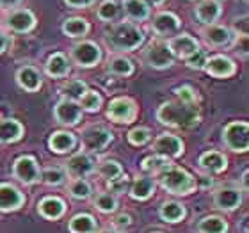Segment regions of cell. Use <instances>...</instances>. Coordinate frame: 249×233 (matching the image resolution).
Returning a JSON list of instances; mask_svg holds the SVG:
<instances>
[{"instance_id":"1","label":"cell","mask_w":249,"mask_h":233,"mask_svg":"<svg viewBox=\"0 0 249 233\" xmlns=\"http://www.w3.org/2000/svg\"><path fill=\"white\" fill-rule=\"evenodd\" d=\"M105 45L110 48L112 52L118 54H126L134 52L139 47H142L144 43V32L137 23L132 21H116L110 23L109 29L105 31Z\"/></svg>"},{"instance_id":"2","label":"cell","mask_w":249,"mask_h":233,"mask_svg":"<svg viewBox=\"0 0 249 233\" xmlns=\"http://www.w3.org/2000/svg\"><path fill=\"white\" fill-rule=\"evenodd\" d=\"M199 109L196 104H182L178 100L166 102L157 109V121L171 128L189 130L199 125Z\"/></svg>"},{"instance_id":"3","label":"cell","mask_w":249,"mask_h":233,"mask_svg":"<svg viewBox=\"0 0 249 233\" xmlns=\"http://www.w3.org/2000/svg\"><path fill=\"white\" fill-rule=\"evenodd\" d=\"M162 189H166L169 194L175 196H189L196 189V180L189 171L182 167H169L159 175Z\"/></svg>"},{"instance_id":"4","label":"cell","mask_w":249,"mask_h":233,"mask_svg":"<svg viewBox=\"0 0 249 233\" xmlns=\"http://www.w3.org/2000/svg\"><path fill=\"white\" fill-rule=\"evenodd\" d=\"M223 143L230 151L246 153L249 150V125L246 121H231L223 130Z\"/></svg>"},{"instance_id":"5","label":"cell","mask_w":249,"mask_h":233,"mask_svg":"<svg viewBox=\"0 0 249 233\" xmlns=\"http://www.w3.org/2000/svg\"><path fill=\"white\" fill-rule=\"evenodd\" d=\"M142 61L153 70H167L175 64V55L171 54L167 43L164 39L151 41L142 52Z\"/></svg>"},{"instance_id":"6","label":"cell","mask_w":249,"mask_h":233,"mask_svg":"<svg viewBox=\"0 0 249 233\" xmlns=\"http://www.w3.org/2000/svg\"><path fill=\"white\" fill-rule=\"evenodd\" d=\"M5 29L15 34H29L36 29V15L27 7H16V9L7 11L5 18L2 20Z\"/></svg>"},{"instance_id":"7","label":"cell","mask_w":249,"mask_h":233,"mask_svg":"<svg viewBox=\"0 0 249 233\" xmlns=\"http://www.w3.org/2000/svg\"><path fill=\"white\" fill-rule=\"evenodd\" d=\"M71 61L80 68H93L102 61V48L98 43L82 39V41L75 43L70 52Z\"/></svg>"},{"instance_id":"8","label":"cell","mask_w":249,"mask_h":233,"mask_svg":"<svg viewBox=\"0 0 249 233\" xmlns=\"http://www.w3.org/2000/svg\"><path fill=\"white\" fill-rule=\"evenodd\" d=\"M112 139H114V135L109 128H105L102 125H91L82 132V148L88 153L104 151L112 143Z\"/></svg>"},{"instance_id":"9","label":"cell","mask_w":249,"mask_h":233,"mask_svg":"<svg viewBox=\"0 0 249 233\" xmlns=\"http://www.w3.org/2000/svg\"><path fill=\"white\" fill-rule=\"evenodd\" d=\"M151 31L159 39H169L182 31V20L173 11H159L151 18Z\"/></svg>"},{"instance_id":"10","label":"cell","mask_w":249,"mask_h":233,"mask_svg":"<svg viewBox=\"0 0 249 233\" xmlns=\"http://www.w3.org/2000/svg\"><path fill=\"white\" fill-rule=\"evenodd\" d=\"M107 118L118 125H128L137 118V104L128 96H118L110 100L107 107Z\"/></svg>"},{"instance_id":"11","label":"cell","mask_w":249,"mask_h":233,"mask_svg":"<svg viewBox=\"0 0 249 233\" xmlns=\"http://www.w3.org/2000/svg\"><path fill=\"white\" fill-rule=\"evenodd\" d=\"M93 171H96V159L93 157V153H88V151H78L71 155L64 166V173L71 180L86 178Z\"/></svg>"},{"instance_id":"12","label":"cell","mask_w":249,"mask_h":233,"mask_svg":"<svg viewBox=\"0 0 249 233\" xmlns=\"http://www.w3.org/2000/svg\"><path fill=\"white\" fill-rule=\"evenodd\" d=\"M13 175L16 180H20L25 185H32L41 180V171H39L37 161L31 155H21L16 159L13 164Z\"/></svg>"},{"instance_id":"13","label":"cell","mask_w":249,"mask_h":233,"mask_svg":"<svg viewBox=\"0 0 249 233\" xmlns=\"http://www.w3.org/2000/svg\"><path fill=\"white\" fill-rule=\"evenodd\" d=\"M201 37L210 48H228V47H231V43L235 41L233 31H231L230 27L217 25V23L203 27Z\"/></svg>"},{"instance_id":"14","label":"cell","mask_w":249,"mask_h":233,"mask_svg":"<svg viewBox=\"0 0 249 233\" xmlns=\"http://www.w3.org/2000/svg\"><path fill=\"white\" fill-rule=\"evenodd\" d=\"M53 118L59 125L64 126H75L82 121V109L77 102L61 98L53 107Z\"/></svg>"},{"instance_id":"15","label":"cell","mask_w":249,"mask_h":233,"mask_svg":"<svg viewBox=\"0 0 249 233\" xmlns=\"http://www.w3.org/2000/svg\"><path fill=\"white\" fill-rule=\"evenodd\" d=\"M192 15H194L199 25H213V23H217V20L223 15V2H219V0H197Z\"/></svg>"},{"instance_id":"16","label":"cell","mask_w":249,"mask_h":233,"mask_svg":"<svg viewBox=\"0 0 249 233\" xmlns=\"http://www.w3.org/2000/svg\"><path fill=\"white\" fill-rule=\"evenodd\" d=\"M167 47L171 50V54L175 55V59H183L191 57L192 54L199 48V41L196 37L187 34V32H178L177 36H173L167 39Z\"/></svg>"},{"instance_id":"17","label":"cell","mask_w":249,"mask_h":233,"mask_svg":"<svg viewBox=\"0 0 249 233\" xmlns=\"http://www.w3.org/2000/svg\"><path fill=\"white\" fill-rule=\"evenodd\" d=\"M183 141L178 137V135L173 134H160L153 143V151L157 155H162L166 159H177V157L183 155Z\"/></svg>"},{"instance_id":"18","label":"cell","mask_w":249,"mask_h":233,"mask_svg":"<svg viewBox=\"0 0 249 233\" xmlns=\"http://www.w3.org/2000/svg\"><path fill=\"white\" fill-rule=\"evenodd\" d=\"M203 70L213 78H230L237 73V64L226 55H212L207 59Z\"/></svg>"},{"instance_id":"19","label":"cell","mask_w":249,"mask_h":233,"mask_svg":"<svg viewBox=\"0 0 249 233\" xmlns=\"http://www.w3.org/2000/svg\"><path fill=\"white\" fill-rule=\"evenodd\" d=\"M121 13L126 16V20L137 25L151 18L150 5L144 0H121Z\"/></svg>"},{"instance_id":"20","label":"cell","mask_w":249,"mask_h":233,"mask_svg":"<svg viewBox=\"0 0 249 233\" xmlns=\"http://www.w3.org/2000/svg\"><path fill=\"white\" fill-rule=\"evenodd\" d=\"M25 196L18 187L11 183H0V210L2 212H13L23 207Z\"/></svg>"},{"instance_id":"21","label":"cell","mask_w":249,"mask_h":233,"mask_svg":"<svg viewBox=\"0 0 249 233\" xmlns=\"http://www.w3.org/2000/svg\"><path fill=\"white\" fill-rule=\"evenodd\" d=\"M242 203V192L240 189H235V187H223V189H217L215 194H213V205L219 208V210H235L237 207H240Z\"/></svg>"},{"instance_id":"22","label":"cell","mask_w":249,"mask_h":233,"mask_svg":"<svg viewBox=\"0 0 249 233\" xmlns=\"http://www.w3.org/2000/svg\"><path fill=\"white\" fill-rule=\"evenodd\" d=\"M16 82L23 91H29V93H36L39 91L43 86V77L39 70L34 66H21L18 72H16Z\"/></svg>"},{"instance_id":"23","label":"cell","mask_w":249,"mask_h":233,"mask_svg":"<svg viewBox=\"0 0 249 233\" xmlns=\"http://www.w3.org/2000/svg\"><path fill=\"white\" fill-rule=\"evenodd\" d=\"M197 164H199L203 171H207V175H217V173H223L228 167V159L221 151L208 150L205 153H201Z\"/></svg>"},{"instance_id":"24","label":"cell","mask_w":249,"mask_h":233,"mask_svg":"<svg viewBox=\"0 0 249 233\" xmlns=\"http://www.w3.org/2000/svg\"><path fill=\"white\" fill-rule=\"evenodd\" d=\"M62 34L71 39H84L91 31V23L82 16H70L62 21L61 25Z\"/></svg>"},{"instance_id":"25","label":"cell","mask_w":249,"mask_h":233,"mask_svg":"<svg viewBox=\"0 0 249 233\" xmlns=\"http://www.w3.org/2000/svg\"><path fill=\"white\" fill-rule=\"evenodd\" d=\"M70 70H71V64H70V59L64 55L62 52H55L48 57L47 64H45V72H47L48 77L52 78H64L70 75Z\"/></svg>"},{"instance_id":"26","label":"cell","mask_w":249,"mask_h":233,"mask_svg":"<svg viewBox=\"0 0 249 233\" xmlns=\"http://www.w3.org/2000/svg\"><path fill=\"white\" fill-rule=\"evenodd\" d=\"M48 146L53 153H70L77 146V137L68 130H57L50 135Z\"/></svg>"},{"instance_id":"27","label":"cell","mask_w":249,"mask_h":233,"mask_svg":"<svg viewBox=\"0 0 249 233\" xmlns=\"http://www.w3.org/2000/svg\"><path fill=\"white\" fill-rule=\"evenodd\" d=\"M23 132H25V128L18 119H0V143H4V144L16 143L23 137Z\"/></svg>"},{"instance_id":"28","label":"cell","mask_w":249,"mask_h":233,"mask_svg":"<svg viewBox=\"0 0 249 233\" xmlns=\"http://www.w3.org/2000/svg\"><path fill=\"white\" fill-rule=\"evenodd\" d=\"M121 4L118 0H102L96 7V18L104 23H116L121 18Z\"/></svg>"},{"instance_id":"29","label":"cell","mask_w":249,"mask_h":233,"mask_svg":"<svg viewBox=\"0 0 249 233\" xmlns=\"http://www.w3.org/2000/svg\"><path fill=\"white\" fill-rule=\"evenodd\" d=\"M155 192V180L151 176H137L132 185H130V196L134 199H139V201H144Z\"/></svg>"},{"instance_id":"30","label":"cell","mask_w":249,"mask_h":233,"mask_svg":"<svg viewBox=\"0 0 249 233\" xmlns=\"http://www.w3.org/2000/svg\"><path fill=\"white\" fill-rule=\"evenodd\" d=\"M37 210H39V214H41L43 217L59 219L62 214H64V210H66V205H64V201H62L61 197L48 196V197H45V199H41V201H39V205H37Z\"/></svg>"},{"instance_id":"31","label":"cell","mask_w":249,"mask_h":233,"mask_svg":"<svg viewBox=\"0 0 249 233\" xmlns=\"http://www.w3.org/2000/svg\"><path fill=\"white\" fill-rule=\"evenodd\" d=\"M59 91H61L62 98L71 100V102H77L78 104V100L82 98L86 91H88V84L80 80V78H70V80L62 84Z\"/></svg>"},{"instance_id":"32","label":"cell","mask_w":249,"mask_h":233,"mask_svg":"<svg viewBox=\"0 0 249 233\" xmlns=\"http://www.w3.org/2000/svg\"><path fill=\"white\" fill-rule=\"evenodd\" d=\"M107 70L116 77H130L134 73V62L121 54H116L107 62Z\"/></svg>"},{"instance_id":"33","label":"cell","mask_w":249,"mask_h":233,"mask_svg":"<svg viewBox=\"0 0 249 233\" xmlns=\"http://www.w3.org/2000/svg\"><path fill=\"white\" fill-rule=\"evenodd\" d=\"M68 228L71 233H94L96 232V221L89 214H78L70 221Z\"/></svg>"},{"instance_id":"34","label":"cell","mask_w":249,"mask_h":233,"mask_svg":"<svg viewBox=\"0 0 249 233\" xmlns=\"http://www.w3.org/2000/svg\"><path fill=\"white\" fill-rule=\"evenodd\" d=\"M169 167H171V161L162 155H157V153L146 157L144 161H142V169L146 173H150V175H160V173H164Z\"/></svg>"},{"instance_id":"35","label":"cell","mask_w":249,"mask_h":233,"mask_svg":"<svg viewBox=\"0 0 249 233\" xmlns=\"http://www.w3.org/2000/svg\"><path fill=\"white\" fill-rule=\"evenodd\" d=\"M160 217L166 223H178L185 217V208L177 201H166L160 207Z\"/></svg>"},{"instance_id":"36","label":"cell","mask_w":249,"mask_h":233,"mask_svg":"<svg viewBox=\"0 0 249 233\" xmlns=\"http://www.w3.org/2000/svg\"><path fill=\"white\" fill-rule=\"evenodd\" d=\"M197 230H199V233H226L228 232V224L221 217L210 215V217H205L199 221Z\"/></svg>"},{"instance_id":"37","label":"cell","mask_w":249,"mask_h":233,"mask_svg":"<svg viewBox=\"0 0 249 233\" xmlns=\"http://www.w3.org/2000/svg\"><path fill=\"white\" fill-rule=\"evenodd\" d=\"M96 171H98V175L102 176V178L110 181V180H114V178L123 175V166H121L118 161H110L109 159V161L100 162L98 166H96Z\"/></svg>"},{"instance_id":"38","label":"cell","mask_w":249,"mask_h":233,"mask_svg":"<svg viewBox=\"0 0 249 233\" xmlns=\"http://www.w3.org/2000/svg\"><path fill=\"white\" fill-rule=\"evenodd\" d=\"M78 105H80L82 112L84 110H86V112H98L100 107H102V94H100L98 91L88 89L86 94L78 100Z\"/></svg>"},{"instance_id":"39","label":"cell","mask_w":249,"mask_h":233,"mask_svg":"<svg viewBox=\"0 0 249 233\" xmlns=\"http://www.w3.org/2000/svg\"><path fill=\"white\" fill-rule=\"evenodd\" d=\"M68 191H70V196L75 197V199H88L93 189H91V183L86 178H77V180L70 181Z\"/></svg>"},{"instance_id":"40","label":"cell","mask_w":249,"mask_h":233,"mask_svg":"<svg viewBox=\"0 0 249 233\" xmlns=\"http://www.w3.org/2000/svg\"><path fill=\"white\" fill-rule=\"evenodd\" d=\"M94 207L98 208L100 212L110 214L118 208V197L112 192H100L98 196L94 197Z\"/></svg>"},{"instance_id":"41","label":"cell","mask_w":249,"mask_h":233,"mask_svg":"<svg viewBox=\"0 0 249 233\" xmlns=\"http://www.w3.org/2000/svg\"><path fill=\"white\" fill-rule=\"evenodd\" d=\"M41 180L47 183V185H61L66 180V173L61 167H47L45 171L41 173Z\"/></svg>"},{"instance_id":"42","label":"cell","mask_w":249,"mask_h":233,"mask_svg":"<svg viewBox=\"0 0 249 233\" xmlns=\"http://www.w3.org/2000/svg\"><path fill=\"white\" fill-rule=\"evenodd\" d=\"M151 139V132L146 126H135L128 132V143L134 146H144Z\"/></svg>"},{"instance_id":"43","label":"cell","mask_w":249,"mask_h":233,"mask_svg":"<svg viewBox=\"0 0 249 233\" xmlns=\"http://www.w3.org/2000/svg\"><path fill=\"white\" fill-rule=\"evenodd\" d=\"M207 59H208L207 50H203V48L199 47L196 52L192 54L191 57L185 59V64L191 68V70H203V68H205V64H207Z\"/></svg>"},{"instance_id":"44","label":"cell","mask_w":249,"mask_h":233,"mask_svg":"<svg viewBox=\"0 0 249 233\" xmlns=\"http://www.w3.org/2000/svg\"><path fill=\"white\" fill-rule=\"evenodd\" d=\"M175 94H177L178 102H182V104H197L196 89L191 88V86H182V88H177V89H175Z\"/></svg>"},{"instance_id":"45","label":"cell","mask_w":249,"mask_h":233,"mask_svg":"<svg viewBox=\"0 0 249 233\" xmlns=\"http://www.w3.org/2000/svg\"><path fill=\"white\" fill-rule=\"evenodd\" d=\"M128 187H130V178L126 175H121L109 181V191L112 194H123V192L128 191Z\"/></svg>"},{"instance_id":"46","label":"cell","mask_w":249,"mask_h":233,"mask_svg":"<svg viewBox=\"0 0 249 233\" xmlns=\"http://www.w3.org/2000/svg\"><path fill=\"white\" fill-rule=\"evenodd\" d=\"M235 36H248V16H240V18H235L231 27Z\"/></svg>"},{"instance_id":"47","label":"cell","mask_w":249,"mask_h":233,"mask_svg":"<svg viewBox=\"0 0 249 233\" xmlns=\"http://www.w3.org/2000/svg\"><path fill=\"white\" fill-rule=\"evenodd\" d=\"M231 47H233L235 52L246 57L248 55V36H235V41L231 43Z\"/></svg>"},{"instance_id":"48","label":"cell","mask_w":249,"mask_h":233,"mask_svg":"<svg viewBox=\"0 0 249 233\" xmlns=\"http://www.w3.org/2000/svg\"><path fill=\"white\" fill-rule=\"evenodd\" d=\"M64 4L71 9H89L96 4V0H64Z\"/></svg>"},{"instance_id":"49","label":"cell","mask_w":249,"mask_h":233,"mask_svg":"<svg viewBox=\"0 0 249 233\" xmlns=\"http://www.w3.org/2000/svg\"><path fill=\"white\" fill-rule=\"evenodd\" d=\"M11 43H13V39H11L9 34L0 31V54L7 52V50H9V47H11Z\"/></svg>"},{"instance_id":"50","label":"cell","mask_w":249,"mask_h":233,"mask_svg":"<svg viewBox=\"0 0 249 233\" xmlns=\"http://www.w3.org/2000/svg\"><path fill=\"white\" fill-rule=\"evenodd\" d=\"M196 185H199L201 189H210L213 185V178L210 175H201L196 178Z\"/></svg>"},{"instance_id":"51","label":"cell","mask_w":249,"mask_h":233,"mask_svg":"<svg viewBox=\"0 0 249 233\" xmlns=\"http://www.w3.org/2000/svg\"><path fill=\"white\" fill-rule=\"evenodd\" d=\"M21 2H23V0H0V9H4V11L16 9V7L21 5Z\"/></svg>"},{"instance_id":"52","label":"cell","mask_w":249,"mask_h":233,"mask_svg":"<svg viewBox=\"0 0 249 233\" xmlns=\"http://www.w3.org/2000/svg\"><path fill=\"white\" fill-rule=\"evenodd\" d=\"M130 215H124V214H121V215H118L114 221V224L118 226V228H126V226H130Z\"/></svg>"},{"instance_id":"53","label":"cell","mask_w":249,"mask_h":233,"mask_svg":"<svg viewBox=\"0 0 249 233\" xmlns=\"http://www.w3.org/2000/svg\"><path fill=\"white\" fill-rule=\"evenodd\" d=\"M144 2L150 5V9H151V7H162V5L166 4L167 0H144Z\"/></svg>"},{"instance_id":"54","label":"cell","mask_w":249,"mask_h":233,"mask_svg":"<svg viewBox=\"0 0 249 233\" xmlns=\"http://www.w3.org/2000/svg\"><path fill=\"white\" fill-rule=\"evenodd\" d=\"M242 181H244V187L248 189V169H246L244 175H242Z\"/></svg>"},{"instance_id":"55","label":"cell","mask_w":249,"mask_h":233,"mask_svg":"<svg viewBox=\"0 0 249 233\" xmlns=\"http://www.w3.org/2000/svg\"><path fill=\"white\" fill-rule=\"evenodd\" d=\"M98 233H120V232H116V230H110V228H107V230H102V232H98Z\"/></svg>"},{"instance_id":"56","label":"cell","mask_w":249,"mask_h":233,"mask_svg":"<svg viewBox=\"0 0 249 233\" xmlns=\"http://www.w3.org/2000/svg\"><path fill=\"white\" fill-rule=\"evenodd\" d=\"M0 25H2V15H0Z\"/></svg>"},{"instance_id":"57","label":"cell","mask_w":249,"mask_h":233,"mask_svg":"<svg viewBox=\"0 0 249 233\" xmlns=\"http://www.w3.org/2000/svg\"><path fill=\"white\" fill-rule=\"evenodd\" d=\"M189 2H197V0H189Z\"/></svg>"},{"instance_id":"58","label":"cell","mask_w":249,"mask_h":233,"mask_svg":"<svg viewBox=\"0 0 249 233\" xmlns=\"http://www.w3.org/2000/svg\"><path fill=\"white\" fill-rule=\"evenodd\" d=\"M155 233H160V232H155Z\"/></svg>"},{"instance_id":"59","label":"cell","mask_w":249,"mask_h":233,"mask_svg":"<svg viewBox=\"0 0 249 233\" xmlns=\"http://www.w3.org/2000/svg\"><path fill=\"white\" fill-rule=\"evenodd\" d=\"M219 2H223V0H219Z\"/></svg>"}]
</instances>
